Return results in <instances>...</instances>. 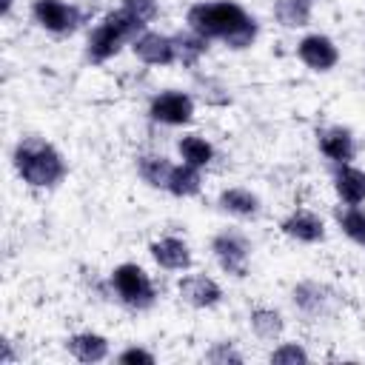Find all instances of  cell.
I'll return each mask as SVG.
<instances>
[{
	"label": "cell",
	"mask_w": 365,
	"mask_h": 365,
	"mask_svg": "<svg viewBox=\"0 0 365 365\" xmlns=\"http://www.w3.org/2000/svg\"><path fill=\"white\" fill-rule=\"evenodd\" d=\"M185 26L205 40H220L231 51H245L259 34V23L234 0H202L188 6Z\"/></svg>",
	"instance_id": "1"
},
{
	"label": "cell",
	"mask_w": 365,
	"mask_h": 365,
	"mask_svg": "<svg viewBox=\"0 0 365 365\" xmlns=\"http://www.w3.org/2000/svg\"><path fill=\"white\" fill-rule=\"evenodd\" d=\"M11 163L17 177L31 188H54L68 174L66 157L57 151V145L37 134H29L14 145Z\"/></svg>",
	"instance_id": "2"
},
{
	"label": "cell",
	"mask_w": 365,
	"mask_h": 365,
	"mask_svg": "<svg viewBox=\"0 0 365 365\" xmlns=\"http://www.w3.org/2000/svg\"><path fill=\"white\" fill-rule=\"evenodd\" d=\"M148 26H143L134 14H128L123 6L120 9H111L103 14V20L88 31V40H86V57L94 63V66H103L108 63L111 57H117L123 51L125 43H134L137 34H143Z\"/></svg>",
	"instance_id": "3"
},
{
	"label": "cell",
	"mask_w": 365,
	"mask_h": 365,
	"mask_svg": "<svg viewBox=\"0 0 365 365\" xmlns=\"http://www.w3.org/2000/svg\"><path fill=\"white\" fill-rule=\"evenodd\" d=\"M108 285L117 294V299L131 311H148L157 302V288L148 277V271L137 262H120L108 274Z\"/></svg>",
	"instance_id": "4"
},
{
	"label": "cell",
	"mask_w": 365,
	"mask_h": 365,
	"mask_svg": "<svg viewBox=\"0 0 365 365\" xmlns=\"http://www.w3.org/2000/svg\"><path fill=\"white\" fill-rule=\"evenodd\" d=\"M211 254L217 259V265L228 274V277H248V265H251V240L237 231V228H222L211 237Z\"/></svg>",
	"instance_id": "5"
},
{
	"label": "cell",
	"mask_w": 365,
	"mask_h": 365,
	"mask_svg": "<svg viewBox=\"0 0 365 365\" xmlns=\"http://www.w3.org/2000/svg\"><path fill=\"white\" fill-rule=\"evenodd\" d=\"M31 17L43 31H48L54 37H68L83 23L80 6H74L68 0H31Z\"/></svg>",
	"instance_id": "6"
},
{
	"label": "cell",
	"mask_w": 365,
	"mask_h": 365,
	"mask_svg": "<svg viewBox=\"0 0 365 365\" xmlns=\"http://www.w3.org/2000/svg\"><path fill=\"white\" fill-rule=\"evenodd\" d=\"M291 302L294 308L308 317V319H319V317H328L334 314V308L339 305V294L328 285V282H319V279H302L291 288Z\"/></svg>",
	"instance_id": "7"
},
{
	"label": "cell",
	"mask_w": 365,
	"mask_h": 365,
	"mask_svg": "<svg viewBox=\"0 0 365 365\" xmlns=\"http://www.w3.org/2000/svg\"><path fill=\"white\" fill-rule=\"evenodd\" d=\"M194 97L188 91H180V88H165L160 94L151 97L148 103V117L160 125H171V128H180V125H188L194 120Z\"/></svg>",
	"instance_id": "8"
},
{
	"label": "cell",
	"mask_w": 365,
	"mask_h": 365,
	"mask_svg": "<svg viewBox=\"0 0 365 365\" xmlns=\"http://www.w3.org/2000/svg\"><path fill=\"white\" fill-rule=\"evenodd\" d=\"M297 57H299V63H302L305 68L325 74V71L336 68V63H339V46H336L328 34L311 31V34H305V37L297 43Z\"/></svg>",
	"instance_id": "9"
},
{
	"label": "cell",
	"mask_w": 365,
	"mask_h": 365,
	"mask_svg": "<svg viewBox=\"0 0 365 365\" xmlns=\"http://www.w3.org/2000/svg\"><path fill=\"white\" fill-rule=\"evenodd\" d=\"M131 51L145 66L163 68V66H174L177 63L174 37L171 34H163V31H154V29H145L143 34H137L134 43H131Z\"/></svg>",
	"instance_id": "10"
},
{
	"label": "cell",
	"mask_w": 365,
	"mask_h": 365,
	"mask_svg": "<svg viewBox=\"0 0 365 365\" xmlns=\"http://www.w3.org/2000/svg\"><path fill=\"white\" fill-rule=\"evenodd\" d=\"M177 294L185 305H191L197 311H205V308H214L222 302V288L208 274H182L177 279Z\"/></svg>",
	"instance_id": "11"
},
{
	"label": "cell",
	"mask_w": 365,
	"mask_h": 365,
	"mask_svg": "<svg viewBox=\"0 0 365 365\" xmlns=\"http://www.w3.org/2000/svg\"><path fill=\"white\" fill-rule=\"evenodd\" d=\"M279 231L302 245H317L325 240V220L308 208H294L279 220Z\"/></svg>",
	"instance_id": "12"
},
{
	"label": "cell",
	"mask_w": 365,
	"mask_h": 365,
	"mask_svg": "<svg viewBox=\"0 0 365 365\" xmlns=\"http://www.w3.org/2000/svg\"><path fill=\"white\" fill-rule=\"evenodd\" d=\"M317 145H319L322 157L331 160L334 165L354 163V157H356V137L345 125H325V128H319L317 131Z\"/></svg>",
	"instance_id": "13"
},
{
	"label": "cell",
	"mask_w": 365,
	"mask_h": 365,
	"mask_svg": "<svg viewBox=\"0 0 365 365\" xmlns=\"http://www.w3.org/2000/svg\"><path fill=\"white\" fill-rule=\"evenodd\" d=\"M148 254H151V259H154L160 268H165V271H188V268L194 265L191 245H188L182 237H177V234H165V237L154 240V242L148 245Z\"/></svg>",
	"instance_id": "14"
},
{
	"label": "cell",
	"mask_w": 365,
	"mask_h": 365,
	"mask_svg": "<svg viewBox=\"0 0 365 365\" xmlns=\"http://www.w3.org/2000/svg\"><path fill=\"white\" fill-rule=\"evenodd\" d=\"M331 185H334V194L339 202H345V205H362L365 202V171L356 168L354 163L334 165Z\"/></svg>",
	"instance_id": "15"
},
{
	"label": "cell",
	"mask_w": 365,
	"mask_h": 365,
	"mask_svg": "<svg viewBox=\"0 0 365 365\" xmlns=\"http://www.w3.org/2000/svg\"><path fill=\"white\" fill-rule=\"evenodd\" d=\"M66 351L77 359V362H86V365H94V362H103L108 359L111 354V345L103 334L97 331H77L66 339Z\"/></svg>",
	"instance_id": "16"
},
{
	"label": "cell",
	"mask_w": 365,
	"mask_h": 365,
	"mask_svg": "<svg viewBox=\"0 0 365 365\" xmlns=\"http://www.w3.org/2000/svg\"><path fill=\"white\" fill-rule=\"evenodd\" d=\"M217 205H220L225 214L237 217V220H254V217H259V211H262L259 197H257L251 188H245V185L222 188L220 197H217Z\"/></svg>",
	"instance_id": "17"
},
{
	"label": "cell",
	"mask_w": 365,
	"mask_h": 365,
	"mask_svg": "<svg viewBox=\"0 0 365 365\" xmlns=\"http://www.w3.org/2000/svg\"><path fill=\"white\" fill-rule=\"evenodd\" d=\"M248 325L257 339L262 342H279L285 334V317L274 305H254L248 311Z\"/></svg>",
	"instance_id": "18"
},
{
	"label": "cell",
	"mask_w": 365,
	"mask_h": 365,
	"mask_svg": "<svg viewBox=\"0 0 365 365\" xmlns=\"http://www.w3.org/2000/svg\"><path fill=\"white\" fill-rule=\"evenodd\" d=\"M165 191H168L171 197H180V200L197 197V194L202 191V168L188 165V163H174Z\"/></svg>",
	"instance_id": "19"
},
{
	"label": "cell",
	"mask_w": 365,
	"mask_h": 365,
	"mask_svg": "<svg viewBox=\"0 0 365 365\" xmlns=\"http://www.w3.org/2000/svg\"><path fill=\"white\" fill-rule=\"evenodd\" d=\"M134 165H137V177H140L145 185L165 191L168 177H171V168H174V163H171L165 154H137Z\"/></svg>",
	"instance_id": "20"
},
{
	"label": "cell",
	"mask_w": 365,
	"mask_h": 365,
	"mask_svg": "<svg viewBox=\"0 0 365 365\" xmlns=\"http://www.w3.org/2000/svg\"><path fill=\"white\" fill-rule=\"evenodd\" d=\"M174 51H177V63L185 66V68H194L205 54H208V43L205 37H200L197 31H191L188 26L182 31H174Z\"/></svg>",
	"instance_id": "21"
},
{
	"label": "cell",
	"mask_w": 365,
	"mask_h": 365,
	"mask_svg": "<svg viewBox=\"0 0 365 365\" xmlns=\"http://www.w3.org/2000/svg\"><path fill=\"white\" fill-rule=\"evenodd\" d=\"M177 154H180L182 163L197 165V168H202V171H205V168L214 163V157H217L214 145H211L202 134H182V137L177 140Z\"/></svg>",
	"instance_id": "22"
},
{
	"label": "cell",
	"mask_w": 365,
	"mask_h": 365,
	"mask_svg": "<svg viewBox=\"0 0 365 365\" xmlns=\"http://www.w3.org/2000/svg\"><path fill=\"white\" fill-rule=\"evenodd\" d=\"M334 220L339 225V231L365 251V208L362 205H334Z\"/></svg>",
	"instance_id": "23"
},
{
	"label": "cell",
	"mask_w": 365,
	"mask_h": 365,
	"mask_svg": "<svg viewBox=\"0 0 365 365\" xmlns=\"http://www.w3.org/2000/svg\"><path fill=\"white\" fill-rule=\"evenodd\" d=\"M274 20L282 29H305L311 23V3H302V0H277L274 3Z\"/></svg>",
	"instance_id": "24"
},
{
	"label": "cell",
	"mask_w": 365,
	"mask_h": 365,
	"mask_svg": "<svg viewBox=\"0 0 365 365\" xmlns=\"http://www.w3.org/2000/svg\"><path fill=\"white\" fill-rule=\"evenodd\" d=\"M268 362H277V365H302V362H311V354L299 342H279L277 348H271Z\"/></svg>",
	"instance_id": "25"
},
{
	"label": "cell",
	"mask_w": 365,
	"mask_h": 365,
	"mask_svg": "<svg viewBox=\"0 0 365 365\" xmlns=\"http://www.w3.org/2000/svg\"><path fill=\"white\" fill-rule=\"evenodd\" d=\"M205 362H214V365H242L245 356L234 348V342H214L205 351Z\"/></svg>",
	"instance_id": "26"
},
{
	"label": "cell",
	"mask_w": 365,
	"mask_h": 365,
	"mask_svg": "<svg viewBox=\"0 0 365 365\" xmlns=\"http://www.w3.org/2000/svg\"><path fill=\"white\" fill-rule=\"evenodd\" d=\"M120 6H123L128 14H134L143 26L154 23L157 14H160V0H120Z\"/></svg>",
	"instance_id": "27"
},
{
	"label": "cell",
	"mask_w": 365,
	"mask_h": 365,
	"mask_svg": "<svg viewBox=\"0 0 365 365\" xmlns=\"http://www.w3.org/2000/svg\"><path fill=\"white\" fill-rule=\"evenodd\" d=\"M117 362L120 365H154L157 356H154V351H148L143 345H128L117 354Z\"/></svg>",
	"instance_id": "28"
},
{
	"label": "cell",
	"mask_w": 365,
	"mask_h": 365,
	"mask_svg": "<svg viewBox=\"0 0 365 365\" xmlns=\"http://www.w3.org/2000/svg\"><path fill=\"white\" fill-rule=\"evenodd\" d=\"M11 6H14V0H0V14L9 17L11 14Z\"/></svg>",
	"instance_id": "29"
},
{
	"label": "cell",
	"mask_w": 365,
	"mask_h": 365,
	"mask_svg": "<svg viewBox=\"0 0 365 365\" xmlns=\"http://www.w3.org/2000/svg\"><path fill=\"white\" fill-rule=\"evenodd\" d=\"M302 3H311V6H314V3H317V0H302Z\"/></svg>",
	"instance_id": "30"
}]
</instances>
